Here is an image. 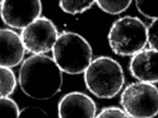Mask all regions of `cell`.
I'll use <instances>...</instances> for the list:
<instances>
[{"mask_svg":"<svg viewBox=\"0 0 158 118\" xmlns=\"http://www.w3.org/2000/svg\"><path fill=\"white\" fill-rule=\"evenodd\" d=\"M25 51L19 34L11 29H0V66L11 69L17 66Z\"/></svg>","mask_w":158,"mask_h":118,"instance_id":"10","label":"cell"},{"mask_svg":"<svg viewBox=\"0 0 158 118\" xmlns=\"http://www.w3.org/2000/svg\"><path fill=\"white\" fill-rule=\"evenodd\" d=\"M48 116L43 109L37 107H26L19 110V118H35Z\"/></svg>","mask_w":158,"mask_h":118,"instance_id":"18","label":"cell"},{"mask_svg":"<svg viewBox=\"0 0 158 118\" xmlns=\"http://www.w3.org/2000/svg\"><path fill=\"white\" fill-rule=\"evenodd\" d=\"M52 52V58L60 70L69 75L83 73L93 60V50L89 41L73 32L58 34Z\"/></svg>","mask_w":158,"mask_h":118,"instance_id":"2","label":"cell"},{"mask_svg":"<svg viewBox=\"0 0 158 118\" xmlns=\"http://www.w3.org/2000/svg\"><path fill=\"white\" fill-rule=\"evenodd\" d=\"M136 6L140 14L147 18L158 19V0H135Z\"/></svg>","mask_w":158,"mask_h":118,"instance_id":"14","label":"cell"},{"mask_svg":"<svg viewBox=\"0 0 158 118\" xmlns=\"http://www.w3.org/2000/svg\"><path fill=\"white\" fill-rule=\"evenodd\" d=\"M17 86V79L11 68L0 66V97H10Z\"/></svg>","mask_w":158,"mask_h":118,"instance_id":"11","label":"cell"},{"mask_svg":"<svg viewBox=\"0 0 158 118\" xmlns=\"http://www.w3.org/2000/svg\"><path fill=\"white\" fill-rule=\"evenodd\" d=\"M96 0H60L59 4L63 12L70 14H77L89 10Z\"/></svg>","mask_w":158,"mask_h":118,"instance_id":"12","label":"cell"},{"mask_svg":"<svg viewBox=\"0 0 158 118\" xmlns=\"http://www.w3.org/2000/svg\"><path fill=\"white\" fill-rule=\"evenodd\" d=\"M83 74L87 89L101 99L115 97L124 84L122 66L109 57L102 56L94 59Z\"/></svg>","mask_w":158,"mask_h":118,"instance_id":"3","label":"cell"},{"mask_svg":"<svg viewBox=\"0 0 158 118\" xmlns=\"http://www.w3.org/2000/svg\"><path fill=\"white\" fill-rule=\"evenodd\" d=\"M41 13V0H4L0 5L2 21L13 29H24Z\"/></svg>","mask_w":158,"mask_h":118,"instance_id":"7","label":"cell"},{"mask_svg":"<svg viewBox=\"0 0 158 118\" xmlns=\"http://www.w3.org/2000/svg\"><path fill=\"white\" fill-rule=\"evenodd\" d=\"M58 110L60 118H93L97 114L94 100L80 92H72L63 96L59 101Z\"/></svg>","mask_w":158,"mask_h":118,"instance_id":"8","label":"cell"},{"mask_svg":"<svg viewBox=\"0 0 158 118\" xmlns=\"http://www.w3.org/2000/svg\"><path fill=\"white\" fill-rule=\"evenodd\" d=\"M18 81L21 90L29 97L48 100L60 91L63 72L50 57L32 54L22 62Z\"/></svg>","mask_w":158,"mask_h":118,"instance_id":"1","label":"cell"},{"mask_svg":"<svg viewBox=\"0 0 158 118\" xmlns=\"http://www.w3.org/2000/svg\"><path fill=\"white\" fill-rule=\"evenodd\" d=\"M19 108L10 97H0V117H19Z\"/></svg>","mask_w":158,"mask_h":118,"instance_id":"15","label":"cell"},{"mask_svg":"<svg viewBox=\"0 0 158 118\" xmlns=\"http://www.w3.org/2000/svg\"><path fill=\"white\" fill-rule=\"evenodd\" d=\"M96 117L98 118H127L129 117L126 112L119 108L117 107H109L102 109L98 114H96Z\"/></svg>","mask_w":158,"mask_h":118,"instance_id":"17","label":"cell"},{"mask_svg":"<svg viewBox=\"0 0 158 118\" xmlns=\"http://www.w3.org/2000/svg\"><path fill=\"white\" fill-rule=\"evenodd\" d=\"M108 40L109 46L116 54L133 56L148 45L147 27L138 17H123L111 26Z\"/></svg>","mask_w":158,"mask_h":118,"instance_id":"4","label":"cell"},{"mask_svg":"<svg viewBox=\"0 0 158 118\" xmlns=\"http://www.w3.org/2000/svg\"><path fill=\"white\" fill-rule=\"evenodd\" d=\"M148 44L151 49L158 50V19H153L152 23L147 27Z\"/></svg>","mask_w":158,"mask_h":118,"instance_id":"16","label":"cell"},{"mask_svg":"<svg viewBox=\"0 0 158 118\" xmlns=\"http://www.w3.org/2000/svg\"><path fill=\"white\" fill-rule=\"evenodd\" d=\"M132 0H96L101 10L109 14H118L126 11Z\"/></svg>","mask_w":158,"mask_h":118,"instance_id":"13","label":"cell"},{"mask_svg":"<svg viewBox=\"0 0 158 118\" xmlns=\"http://www.w3.org/2000/svg\"><path fill=\"white\" fill-rule=\"evenodd\" d=\"M129 69L139 82L155 84L158 81V50L144 49L134 54Z\"/></svg>","mask_w":158,"mask_h":118,"instance_id":"9","label":"cell"},{"mask_svg":"<svg viewBox=\"0 0 158 118\" xmlns=\"http://www.w3.org/2000/svg\"><path fill=\"white\" fill-rule=\"evenodd\" d=\"M121 104L129 117L152 118L158 113V89L154 84L131 83L121 95Z\"/></svg>","mask_w":158,"mask_h":118,"instance_id":"5","label":"cell"},{"mask_svg":"<svg viewBox=\"0 0 158 118\" xmlns=\"http://www.w3.org/2000/svg\"><path fill=\"white\" fill-rule=\"evenodd\" d=\"M58 34L56 25L50 19L40 17L22 30L20 37L26 51L40 54L52 51Z\"/></svg>","mask_w":158,"mask_h":118,"instance_id":"6","label":"cell"},{"mask_svg":"<svg viewBox=\"0 0 158 118\" xmlns=\"http://www.w3.org/2000/svg\"><path fill=\"white\" fill-rule=\"evenodd\" d=\"M3 1H4V0H0V5H1L2 2H3Z\"/></svg>","mask_w":158,"mask_h":118,"instance_id":"19","label":"cell"}]
</instances>
